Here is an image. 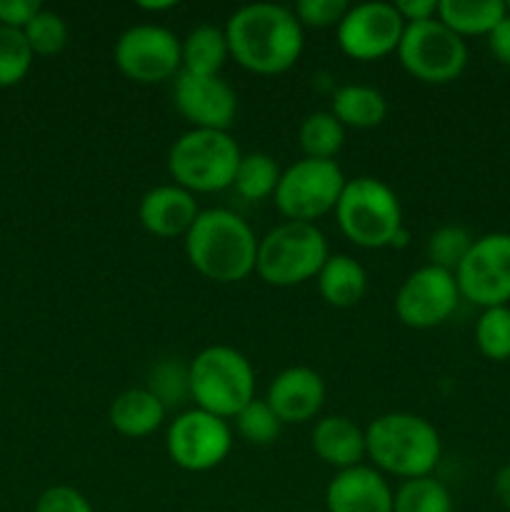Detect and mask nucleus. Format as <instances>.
<instances>
[{
  "label": "nucleus",
  "instance_id": "a878e982",
  "mask_svg": "<svg viewBox=\"0 0 510 512\" xmlns=\"http://www.w3.org/2000/svg\"><path fill=\"white\" fill-rule=\"evenodd\" d=\"M298 143L305 158L335 160L345 145V128L330 110H318L300 123Z\"/></svg>",
  "mask_w": 510,
  "mask_h": 512
},
{
  "label": "nucleus",
  "instance_id": "aec40b11",
  "mask_svg": "<svg viewBox=\"0 0 510 512\" xmlns=\"http://www.w3.org/2000/svg\"><path fill=\"white\" fill-rule=\"evenodd\" d=\"M165 415H168L165 405L148 388L123 390L110 403L108 410L110 428L123 435V438L133 440L153 435L165 423Z\"/></svg>",
  "mask_w": 510,
  "mask_h": 512
},
{
  "label": "nucleus",
  "instance_id": "f704fd0d",
  "mask_svg": "<svg viewBox=\"0 0 510 512\" xmlns=\"http://www.w3.org/2000/svg\"><path fill=\"white\" fill-rule=\"evenodd\" d=\"M33 512H95L90 500L70 485H53L35 503Z\"/></svg>",
  "mask_w": 510,
  "mask_h": 512
},
{
  "label": "nucleus",
  "instance_id": "5701e85b",
  "mask_svg": "<svg viewBox=\"0 0 510 512\" xmlns=\"http://www.w3.org/2000/svg\"><path fill=\"white\" fill-rule=\"evenodd\" d=\"M508 15V3L503 0H440L438 20L448 25L460 38L485 35Z\"/></svg>",
  "mask_w": 510,
  "mask_h": 512
},
{
  "label": "nucleus",
  "instance_id": "c85d7f7f",
  "mask_svg": "<svg viewBox=\"0 0 510 512\" xmlns=\"http://www.w3.org/2000/svg\"><path fill=\"white\" fill-rule=\"evenodd\" d=\"M145 388L165 405V410L180 408L190 400V370L180 360H160L148 373Z\"/></svg>",
  "mask_w": 510,
  "mask_h": 512
},
{
  "label": "nucleus",
  "instance_id": "393cba45",
  "mask_svg": "<svg viewBox=\"0 0 510 512\" xmlns=\"http://www.w3.org/2000/svg\"><path fill=\"white\" fill-rule=\"evenodd\" d=\"M280 165L268 153H243L238 170H235L233 188L243 200L258 203V200L273 198L280 183Z\"/></svg>",
  "mask_w": 510,
  "mask_h": 512
},
{
  "label": "nucleus",
  "instance_id": "b1692460",
  "mask_svg": "<svg viewBox=\"0 0 510 512\" xmlns=\"http://www.w3.org/2000/svg\"><path fill=\"white\" fill-rule=\"evenodd\" d=\"M230 58L225 28L215 25H195L183 40H180V63L183 73L193 75H220L225 60Z\"/></svg>",
  "mask_w": 510,
  "mask_h": 512
},
{
  "label": "nucleus",
  "instance_id": "e433bc0d",
  "mask_svg": "<svg viewBox=\"0 0 510 512\" xmlns=\"http://www.w3.org/2000/svg\"><path fill=\"white\" fill-rule=\"evenodd\" d=\"M438 3L440 0H400V3H395V8L408 25L438 18Z\"/></svg>",
  "mask_w": 510,
  "mask_h": 512
},
{
  "label": "nucleus",
  "instance_id": "4c0bfd02",
  "mask_svg": "<svg viewBox=\"0 0 510 512\" xmlns=\"http://www.w3.org/2000/svg\"><path fill=\"white\" fill-rule=\"evenodd\" d=\"M488 48L500 65H508L510 68V10L488 33Z\"/></svg>",
  "mask_w": 510,
  "mask_h": 512
},
{
  "label": "nucleus",
  "instance_id": "473e14b6",
  "mask_svg": "<svg viewBox=\"0 0 510 512\" xmlns=\"http://www.w3.org/2000/svg\"><path fill=\"white\" fill-rule=\"evenodd\" d=\"M25 40H28L33 55H58L68 43V25L63 15L55 10L43 8L28 25H25Z\"/></svg>",
  "mask_w": 510,
  "mask_h": 512
},
{
  "label": "nucleus",
  "instance_id": "72a5a7b5",
  "mask_svg": "<svg viewBox=\"0 0 510 512\" xmlns=\"http://www.w3.org/2000/svg\"><path fill=\"white\" fill-rule=\"evenodd\" d=\"M348 8L345 0H298L293 13L303 28H338Z\"/></svg>",
  "mask_w": 510,
  "mask_h": 512
},
{
  "label": "nucleus",
  "instance_id": "dca6fc26",
  "mask_svg": "<svg viewBox=\"0 0 510 512\" xmlns=\"http://www.w3.org/2000/svg\"><path fill=\"white\" fill-rule=\"evenodd\" d=\"M265 403L275 410L283 425H300L323 410L325 380L318 370L293 365L270 380Z\"/></svg>",
  "mask_w": 510,
  "mask_h": 512
},
{
  "label": "nucleus",
  "instance_id": "f03ea898",
  "mask_svg": "<svg viewBox=\"0 0 510 512\" xmlns=\"http://www.w3.org/2000/svg\"><path fill=\"white\" fill-rule=\"evenodd\" d=\"M258 240L238 213L225 208L200 210L185 235V258L203 278L240 283L255 270Z\"/></svg>",
  "mask_w": 510,
  "mask_h": 512
},
{
  "label": "nucleus",
  "instance_id": "a19ab883",
  "mask_svg": "<svg viewBox=\"0 0 510 512\" xmlns=\"http://www.w3.org/2000/svg\"><path fill=\"white\" fill-rule=\"evenodd\" d=\"M408 240H410V233H408V228L398 230V235H395V238H393V243H390V248H395V250L405 248V245H408Z\"/></svg>",
  "mask_w": 510,
  "mask_h": 512
},
{
  "label": "nucleus",
  "instance_id": "0eeeda50",
  "mask_svg": "<svg viewBox=\"0 0 510 512\" xmlns=\"http://www.w3.org/2000/svg\"><path fill=\"white\" fill-rule=\"evenodd\" d=\"M335 220L345 238L365 250L390 248L398 230H403V208L388 183L360 175L345 183L335 205Z\"/></svg>",
  "mask_w": 510,
  "mask_h": 512
},
{
  "label": "nucleus",
  "instance_id": "58836bf2",
  "mask_svg": "<svg viewBox=\"0 0 510 512\" xmlns=\"http://www.w3.org/2000/svg\"><path fill=\"white\" fill-rule=\"evenodd\" d=\"M493 493L495 498H498V503L510 512V465H503V468L495 473Z\"/></svg>",
  "mask_w": 510,
  "mask_h": 512
},
{
  "label": "nucleus",
  "instance_id": "6e6552de",
  "mask_svg": "<svg viewBox=\"0 0 510 512\" xmlns=\"http://www.w3.org/2000/svg\"><path fill=\"white\" fill-rule=\"evenodd\" d=\"M348 178L335 160L300 158L283 170L275 188V208L285 220L315 223L333 213Z\"/></svg>",
  "mask_w": 510,
  "mask_h": 512
},
{
  "label": "nucleus",
  "instance_id": "f8f14e48",
  "mask_svg": "<svg viewBox=\"0 0 510 512\" xmlns=\"http://www.w3.org/2000/svg\"><path fill=\"white\" fill-rule=\"evenodd\" d=\"M460 298L478 308L510 303V233H488L473 240L455 270Z\"/></svg>",
  "mask_w": 510,
  "mask_h": 512
},
{
  "label": "nucleus",
  "instance_id": "423d86ee",
  "mask_svg": "<svg viewBox=\"0 0 510 512\" xmlns=\"http://www.w3.org/2000/svg\"><path fill=\"white\" fill-rule=\"evenodd\" d=\"M240 158L243 153L228 130L190 128L170 145L168 173L193 195L220 193L233 188Z\"/></svg>",
  "mask_w": 510,
  "mask_h": 512
},
{
  "label": "nucleus",
  "instance_id": "6ab92c4d",
  "mask_svg": "<svg viewBox=\"0 0 510 512\" xmlns=\"http://www.w3.org/2000/svg\"><path fill=\"white\" fill-rule=\"evenodd\" d=\"M310 445H313V453L335 470L355 468V465H363V458H368L365 430L345 415L320 418L310 433Z\"/></svg>",
  "mask_w": 510,
  "mask_h": 512
},
{
  "label": "nucleus",
  "instance_id": "a211bd4d",
  "mask_svg": "<svg viewBox=\"0 0 510 512\" xmlns=\"http://www.w3.org/2000/svg\"><path fill=\"white\" fill-rule=\"evenodd\" d=\"M198 215L200 208L195 195L175 183L155 185L140 198L138 205L140 225L155 238H185Z\"/></svg>",
  "mask_w": 510,
  "mask_h": 512
},
{
  "label": "nucleus",
  "instance_id": "9d476101",
  "mask_svg": "<svg viewBox=\"0 0 510 512\" xmlns=\"http://www.w3.org/2000/svg\"><path fill=\"white\" fill-rule=\"evenodd\" d=\"M233 448V430L228 420L190 408L175 415L165 433V450L173 465L188 473H208L215 470Z\"/></svg>",
  "mask_w": 510,
  "mask_h": 512
},
{
  "label": "nucleus",
  "instance_id": "2f4dec72",
  "mask_svg": "<svg viewBox=\"0 0 510 512\" xmlns=\"http://www.w3.org/2000/svg\"><path fill=\"white\" fill-rule=\"evenodd\" d=\"M235 430H238L240 438L250 445H270L278 440L283 423L275 415V410L270 408L265 400L255 398L253 403L245 405L238 415H235Z\"/></svg>",
  "mask_w": 510,
  "mask_h": 512
},
{
  "label": "nucleus",
  "instance_id": "f3484780",
  "mask_svg": "<svg viewBox=\"0 0 510 512\" xmlns=\"http://www.w3.org/2000/svg\"><path fill=\"white\" fill-rule=\"evenodd\" d=\"M395 490L373 465L338 470L325 488L328 512H393Z\"/></svg>",
  "mask_w": 510,
  "mask_h": 512
},
{
  "label": "nucleus",
  "instance_id": "4468645a",
  "mask_svg": "<svg viewBox=\"0 0 510 512\" xmlns=\"http://www.w3.org/2000/svg\"><path fill=\"white\" fill-rule=\"evenodd\" d=\"M455 273L435 265L413 270L395 293V315L413 330H430L443 325L460 303Z\"/></svg>",
  "mask_w": 510,
  "mask_h": 512
},
{
  "label": "nucleus",
  "instance_id": "bb28decb",
  "mask_svg": "<svg viewBox=\"0 0 510 512\" xmlns=\"http://www.w3.org/2000/svg\"><path fill=\"white\" fill-rule=\"evenodd\" d=\"M393 512H453V495L433 475L405 480L395 490Z\"/></svg>",
  "mask_w": 510,
  "mask_h": 512
},
{
  "label": "nucleus",
  "instance_id": "1a4fd4ad",
  "mask_svg": "<svg viewBox=\"0 0 510 512\" xmlns=\"http://www.w3.org/2000/svg\"><path fill=\"white\" fill-rule=\"evenodd\" d=\"M400 65L415 80L428 85H448L463 75L468 65V45L438 18L405 25L398 45Z\"/></svg>",
  "mask_w": 510,
  "mask_h": 512
},
{
  "label": "nucleus",
  "instance_id": "2eb2a0df",
  "mask_svg": "<svg viewBox=\"0 0 510 512\" xmlns=\"http://www.w3.org/2000/svg\"><path fill=\"white\" fill-rule=\"evenodd\" d=\"M173 103L178 113L200 130H228L238 113V95L220 75L180 70L173 83Z\"/></svg>",
  "mask_w": 510,
  "mask_h": 512
},
{
  "label": "nucleus",
  "instance_id": "ddd939ff",
  "mask_svg": "<svg viewBox=\"0 0 510 512\" xmlns=\"http://www.w3.org/2000/svg\"><path fill=\"white\" fill-rule=\"evenodd\" d=\"M403 33L405 20L400 18L395 3H383V0L350 5L335 28L340 50L360 63H373L385 55L398 53Z\"/></svg>",
  "mask_w": 510,
  "mask_h": 512
},
{
  "label": "nucleus",
  "instance_id": "7ed1b4c3",
  "mask_svg": "<svg viewBox=\"0 0 510 512\" xmlns=\"http://www.w3.org/2000/svg\"><path fill=\"white\" fill-rule=\"evenodd\" d=\"M365 453L375 470L405 483L433 475L443 455V440L423 415L385 413L365 428Z\"/></svg>",
  "mask_w": 510,
  "mask_h": 512
},
{
  "label": "nucleus",
  "instance_id": "ea45409f",
  "mask_svg": "<svg viewBox=\"0 0 510 512\" xmlns=\"http://www.w3.org/2000/svg\"><path fill=\"white\" fill-rule=\"evenodd\" d=\"M140 10H150V13H163V10H173L175 0H163V3H138Z\"/></svg>",
  "mask_w": 510,
  "mask_h": 512
},
{
  "label": "nucleus",
  "instance_id": "39448f33",
  "mask_svg": "<svg viewBox=\"0 0 510 512\" xmlns=\"http://www.w3.org/2000/svg\"><path fill=\"white\" fill-rule=\"evenodd\" d=\"M328 258V240L318 225L283 220L258 240L255 273L273 288H293L318 278Z\"/></svg>",
  "mask_w": 510,
  "mask_h": 512
},
{
  "label": "nucleus",
  "instance_id": "79ce46f5",
  "mask_svg": "<svg viewBox=\"0 0 510 512\" xmlns=\"http://www.w3.org/2000/svg\"><path fill=\"white\" fill-rule=\"evenodd\" d=\"M508 10H510V3H508Z\"/></svg>",
  "mask_w": 510,
  "mask_h": 512
},
{
  "label": "nucleus",
  "instance_id": "c756f323",
  "mask_svg": "<svg viewBox=\"0 0 510 512\" xmlns=\"http://www.w3.org/2000/svg\"><path fill=\"white\" fill-rule=\"evenodd\" d=\"M473 240L475 238L463 228V225H440L438 230L430 233L428 243H425L428 265L455 273L458 265L465 260V255H468Z\"/></svg>",
  "mask_w": 510,
  "mask_h": 512
},
{
  "label": "nucleus",
  "instance_id": "9b49d317",
  "mask_svg": "<svg viewBox=\"0 0 510 512\" xmlns=\"http://www.w3.org/2000/svg\"><path fill=\"white\" fill-rule=\"evenodd\" d=\"M115 68L140 85L163 83L183 70L180 38L165 25L138 23L120 33L113 48Z\"/></svg>",
  "mask_w": 510,
  "mask_h": 512
},
{
  "label": "nucleus",
  "instance_id": "4be33fe9",
  "mask_svg": "<svg viewBox=\"0 0 510 512\" xmlns=\"http://www.w3.org/2000/svg\"><path fill=\"white\" fill-rule=\"evenodd\" d=\"M318 290L333 308H353L368 290V273L355 258L345 253H330L318 273Z\"/></svg>",
  "mask_w": 510,
  "mask_h": 512
},
{
  "label": "nucleus",
  "instance_id": "f257e3e1",
  "mask_svg": "<svg viewBox=\"0 0 510 512\" xmlns=\"http://www.w3.org/2000/svg\"><path fill=\"white\" fill-rule=\"evenodd\" d=\"M230 58L255 75H280L303 55L305 33L293 8L280 3H250L225 23Z\"/></svg>",
  "mask_w": 510,
  "mask_h": 512
},
{
  "label": "nucleus",
  "instance_id": "412c9836",
  "mask_svg": "<svg viewBox=\"0 0 510 512\" xmlns=\"http://www.w3.org/2000/svg\"><path fill=\"white\" fill-rule=\"evenodd\" d=\"M330 113L338 118L343 128L370 130L378 128L388 115V100L373 85L348 83L333 90Z\"/></svg>",
  "mask_w": 510,
  "mask_h": 512
},
{
  "label": "nucleus",
  "instance_id": "7c9ffc66",
  "mask_svg": "<svg viewBox=\"0 0 510 512\" xmlns=\"http://www.w3.org/2000/svg\"><path fill=\"white\" fill-rule=\"evenodd\" d=\"M33 58L23 30L0 25V88L18 85L30 73Z\"/></svg>",
  "mask_w": 510,
  "mask_h": 512
},
{
  "label": "nucleus",
  "instance_id": "20e7f679",
  "mask_svg": "<svg viewBox=\"0 0 510 512\" xmlns=\"http://www.w3.org/2000/svg\"><path fill=\"white\" fill-rule=\"evenodd\" d=\"M190 400L223 420H233L255 400V368L230 345H208L188 365Z\"/></svg>",
  "mask_w": 510,
  "mask_h": 512
},
{
  "label": "nucleus",
  "instance_id": "c9c22d12",
  "mask_svg": "<svg viewBox=\"0 0 510 512\" xmlns=\"http://www.w3.org/2000/svg\"><path fill=\"white\" fill-rule=\"evenodd\" d=\"M43 10L38 0H0V25L25 30V25Z\"/></svg>",
  "mask_w": 510,
  "mask_h": 512
},
{
  "label": "nucleus",
  "instance_id": "cd10ccee",
  "mask_svg": "<svg viewBox=\"0 0 510 512\" xmlns=\"http://www.w3.org/2000/svg\"><path fill=\"white\" fill-rule=\"evenodd\" d=\"M475 345L493 363L510 360V305L485 308L475 320Z\"/></svg>",
  "mask_w": 510,
  "mask_h": 512
}]
</instances>
